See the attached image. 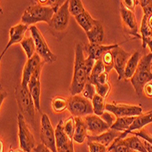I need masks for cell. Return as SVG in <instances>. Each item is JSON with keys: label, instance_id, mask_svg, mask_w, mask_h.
<instances>
[{"label": "cell", "instance_id": "obj_1", "mask_svg": "<svg viewBox=\"0 0 152 152\" xmlns=\"http://www.w3.org/2000/svg\"><path fill=\"white\" fill-rule=\"evenodd\" d=\"M85 57L84 48L81 44L76 46L75 50V63H74V73L71 82L70 92L72 96L79 95L82 93L86 84L88 83V76L85 67Z\"/></svg>", "mask_w": 152, "mask_h": 152}, {"label": "cell", "instance_id": "obj_2", "mask_svg": "<svg viewBox=\"0 0 152 152\" xmlns=\"http://www.w3.org/2000/svg\"><path fill=\"white\" fill-rule=\"evenodd\" d=\"M55 13L56 11L53 7L44 6L38 3V1H34L23 13L21 23L26 26H35L38 22H47L49 24Z\"/></svg>", "mask_w": 152, "mask_h": 152}, {"label": "cell", "instance_id": "obj_3", "mask_svg": "<svg viewBox=\"0 0 152 152\" xmlns=\"http://www.w3.org/2000/svg\"><path fill=\"white\" fill-rule=\"evenodd\" d=\"M152 54H147L141 58L140 65L134 76L130 78L131 84L137 96H141L146 84L152 81Z\"/></svg>", "mask_w": 152, "mask_h": 152}, {"label": "cell", "instance_id": "obj_4", "mask_svg": "<svg viewBox=\"0 0 152 152\" xmlns=\"http://www.w3.org/2000/svg\"><path fill=\"white\" fill-rule=\"evenodd\" d=\"M16 99L20 110V113L26 118H27L32 125H34V120H35V102L32 98V96L28 90V88L23 87L21 84L17 86L16 88Z\"/></svg>", "mask_w": 152, "mask_h": 152}, {"label": "cell", "instance_id": "obj_5", "mask_svg": "<svg viewBox=\"0 0 152 152\" xmlns=\"http://www.w3.org/2000/svg\"><path fill=\"white\" fill-rule=\"evenodd\" d=\"M29 30L31 33V37L35 41L37 54L39 55V57L42 58L43 62L48 64H52L56 62L58 59L57 56L48 48L44 37L42 36L39 29L36 26H31L29 27Z\"/></svg>", "mask_w": 152, "mask_h": 152}, {"label": "cell", "instance_id": "obj_6", "mask_svg": "<svg viewBox=\"0 0 152 152\" xmlns=\"http://www.w3.org/2000/svg\"><path fill=\"white\" fill-rule=\"evenodd\" d=\"M67 108L74 118H85L94 113L92 102L79 95L70 96Z\"/></svg>", "mask_w": 152, "mask_h": 152}, {"label": "cell", "instance_id": "obj_7", "mask_svg": "<svg viewBox=\"0 0 152 152\" xmlns=\"http://www.w3.org/2000/svg\"><path fill=\"white\" fill-rule=\"evenodd\" d=\"M18 139L19 148L24 152H31L35 147V137L28 128L25 117L18 113Z\"/></svg>", "mask_w": 152, "mask_h": 152}, {"label": "cell", "instance_id": "obj_8", "mask_svg": "<svg viewBox=\"0 0 152 152\" xmlns=\"http://www.w3.org/2000/svg\"><path fill=\"white\" fill-rule=\"evenodd\" d=\"M40 139L47 148L52 152H58L56 143V134L55 129L51 124L48 114H43L41 118V129H40Z\"/></svg>", "mask_w": 152, "mask_h": 152}, {"label": "cell", "instance_id": "obj_9", "mask_svg": "<svg viewBox=\"0 0 152 152\" xmlns=\"http://www.w3.org/2000/svg\"><path fill=\"white\" fill-rule=\"evenodd\" d=\"M120 17L123 24V28L126 34L133 37L141 38V36L139 33V25H137L135 13L127 9L122 4H120Z\"/></svg>", "mask_w": 152, "mask_h": 152}, {"label": "cell", "instance_id": "obj_10", "mask_svg": "<svg viewBox=\"0 0 152 152\" xmlns=\"http://www.w3.org/2000/svg\"><path fill=\"white\" fill-rule=\"evenodd\" d=\"M68 5H69V1H65L62 7L55 13L54 17L52 18L51 21L48 24L49 27L52 30L61 32L64 31L67 27L70 18V12L69 9H68Z\"/></svg>", "mask_w": 152, "mask_h": 152}, {"label": "cell", "instance_id": "obj_11", "mask_svg": "<svg viewBox=\"0 0 152 152\" xmlns=\"http://www.w3.org/2000/svg\"><path fill=\"white\" fill-rule=\"evenodd\" d=\"M106 110L114 114L117 118L137 117L140 116L143 111L140 106H133L126 104H107Z\"/></svg>", "mask_w": 152, "mask_h": 152}, {"label": "cell", "instance_id": "obj_12", "mask_svg": "<svg viewBox=\"0 0 152 152\" xmlns=\"http://www.w3.org/2000/svg\"><path fill=\"white\" fill-rule=\"evenodd\" d=\"M111 53L113 55V58H114V69L117 71L118 75V80L125 79L126 66L132 54L121 48L119 45L114 49H112Z\"/></svg>", "mask_w": 152, "mask_h": 152}, {"label": "cell", "instance_id": "obj_13", "mask_svg": "<svg viewBox=\"0 0 152 152\" xmlns=\"http://www.w3.org/2000/svg\"><path fill=\"white\" fill-rule=\"evenodd\" d=\"M44 63V62H43ZM43 63L41 64L33 74L29 83H28V90L32 96V98L35 102L36 108L38 112L41 111L40 107V96H41V83H40V76H41V70H42Z\"/></svg>", "mask_w": 152, "mask_h": 152}, {"label": "cell", "instance_id": "obj_14", "mask_svg": "<svg viewBox=\"0 0 152 152\" xmlns=\"http://www.w3.org/2000/svg\"><path fill=\"white\" fill-rule=\"evenodd\" d=\"M85 123L87 125L88 132L89 136H99L110 129L109 126L99 117L96 115H88L84 118Z\"/></svg>", "mask_w": 152, "mask_h": 152}, {"label": "cell", "instance_id": "obj_15", "mask_svg": "<svg viewBox=\"0 0 152 152\" xmlns=\"http://www.w3.org/2000/svg\"><path fill=\"white\" fill-rule=\"evenodd\" d=\"M42 63H43L42 58H41L39 57V55H37V54H36L32 58L27 60V62L26 63V65L24 66V69H23L22 81H21V85L23 87L27 88L33 74L37 70V68Z\"/></svg>", "mask_w": 152, "mask_h": 152}, {"label": "cell", "instance_id": "obj_16", "mask_svg": "<svg viewBox=\"0 0 152 152\" xmlns=\"http://www.w3.org/2000/svg\"><path fill=\"white\" fill-rule=\"evenodd\" d=\"M28 28V26L26 25H24L22 23L17 25V26H12L10 30H9V36H10V38H9V41L7 45L6 46L5 49L2 51L1 53V56H0V58H2L4 57V55L6 54L7 50L13 45V44H17V43H21L23 39L25 38V34Z\"/></svg>", "mask_w": 152, "mask_h": 152}, {"label": "cell", "instance_id": "obj_17", "mask_svg": "<svg viewBox=\"0 0 152 152\" xmlns=\"http://www.w3.org/2000/svg\"><path fill=\"white\" fill-rule=\"evenodd\" d=\"M149 123H152V110L149 111L148 113L141 114L140 116L136 117L135 120L131 124L130 128L124 133H121L118 137H120V139H126V136L128 134L135 132V131L141 130L145 126H147Z\"/></svg>", "mask_w": 152, "mask_h": 152}, {"label": "cell", "instance_id": "obj_18", "mask_svg": "<svg viewBox=\"0 0 152 152\" xmlns=\"http://www.w3.org/2000/svg\"><path fill=\"white\" fill-rule=\"evenodd\" d=\"M118 45H94V44H88L86 46L85 49L88 53V57L92 58L96 61L100 60L104 54L107 51H110L117 48Z\"/></svg>", "mask_w": 152, "mask_h": 152}, {"label": "cell", "instance_id": "obj_19", "mask_svg": "<svg viewBox=\"0 0 152 152\" xmlns=\"http://www.w3.org/2000/svg\"><path fill=\"white\" fill-rule=\"evenodd\" d=\"M121 133L118 132L114 129H110L109 130L99 135V136H88V141H94V142H99L106 147H109L117 137H119Z\"/></svg>", "mask_w": 152, "mask_h": 152}, {"label": "cell", "instance_id": "obj_20", "mask_svg": "<svg viewBox=\"0 0 152 152\" xmlns=\"http://www.w3.org/2000/svg\"><path fill=\"white\" fill-rule=\"evenodd\" d=\"M55 134H56V143L57 148L61 149L68 147L69 145L73 144V140H71L68 137L64 130V120H61L58 123V125L55 129Z\"/></svg>", "mask_w": 152, "mask_h": 152}, {"label": "cell", "instance_id": "obj_21", "mask_svg": "<svg viewBox=\"0 0 152 152\" xmlns=\"http://www.w3.org/2000/svg\"><path fill=\"white\" fill-rule=\"evenodd\" d=\"M86 34L88 38L89 44L101 45V43L104 41V37H105L104 27H103L101 22L96 20V23L92 27V29Z\"/></svg>", "mask_w": 152, "mask_h": 152}, {"label": "cell", "instance_id": "obj_22", "mask_svg": "<svg viewBox=\"0 0 152 152\" xmlns=\"http://www.w3.org/2000/svg\"><path fill=\"white\" fill-rule=\"evenodd\" d=\"M76 121V127L73 140L78 144H82L85 141L86 137H88V129L85 123L84 118H75Z\"/></svg>", "mask_w": 152, "mask_h": 152}, {"label": "cell", "instance_id": "obj_23", "mask_svg": "<svg viewBox=\"0 0 152 152\" xmlns=\"http://www.w3.org/2000/svg\"><path fill=\"white\" fill-rule=\"evenodd\" d=\"M140 60H141V57H140V51H136L131 55V57L126 66L125 79H130L134 76V74L136 73L137 69V66L140 65Z\"/></svg>", "mask_w": 152, "mask_h": 152}, {"label": "cell", "instance_id": "obj_24", "mask_svg": "<svg viewBox=\"0 0 152 152\" xmlns=\"http://www.w3.org/2000/svg\"><path fill=\"white\" fill-rule=\"evenodd\" d=\"M75 18H76V21L77 22V24L82 27L83 29H84V31L86 33L90 31L92 29V27L96 23V20L94 19L90 16V14L87 10L84 13H82L81 15L76 17Z\"/></svg>", "mask_w": 152, "mask_h": 152}, {"label": "cell", "instance_id": "obj_25", "mask_svg": "<svg viewBox=\"0 0 152 152\" xmlns=\"http://www.w3.org/2000/svg\"><path fill=\"white\" fill-rule=\"evenodd\" d=\"M136 117H124V118H118L116 122L114 123V125L110 128L111 129H114L118 132L120 133H124L125 131H127L131 124L133 123V121L135 120Z\"/></svg>", "mask_w": 152, "mask_h": 152}, {"label": "cell", "instance_id": "obj_26", "mask_svg": "<svg viewBox=\"0 0 152 152\" xmlns=\"http://www.w3.org/2000/svg\"><path fill=\"white\" fill-rule=\"evenodd\" d=\"M108 152H131L132 150L129 148V145L126 139H117L110 144V146L107 148Z\"/></svg>", "mask_w": 152, "mask_h": 152}, {"label": "cell", "instance_id": "obj_27", "mask_svg": "<svg viewBox=\"0 0 152 152\" xmlns=\"http://www.w3.org/2000/svg\"><path fill=\"white\" fill-rule=\"evenodd\" d=\"M22 48L24 49L26 57H27V59H30L32 58L37 53L36 51V45H35V41L33 39L32 37H25L23 39V41L20 43Z\"/></svg>", "mask_w": 152, "mask_h": 152}, {"label": "cell", "instance_id": "obj_28", "mask_svg": "<svg viewBox=\"0 0 152 152\" xmlns=\"http://www.w3.org/2000/svg\"><path fill=\"white\" fill-rule=\"evenodd\" d=\"M126 140L129 145V148L131 150L137 151V152H148L147 148L144 144V140L141 137L137 136H132L129 137H126Z\"/></svg>", "mask_w": 152, "mask_h": 152}, {"label": "cell", "instance_id": "obj_29", "mask_svg": "<svg viewBox=\"0 0 152 152\" xmlns=\"http://www.w3.org/2000/svg\"><path fill=\"white\" fill-rule=\"evenodd\" d=\"M106 99L102 98L101 96H99V94H96L95 96L92 99V106H93V110H94V114L96 116H101L106 110Z\"/></svg>", "mask_w": 152, "mask_h": 152}, {"label": "cell", "instance_id": "obj_30", "mask_svg": "<svg viewBox=\"0 0 152 152\" xmlns=\"http://www.w3.org/2000/svg\"><path fill=\"white\" fill-rule=\"evenodd\" d=\"M51 106L54 112L61 113L68 107V100L63 96H55L51 101Z\"/></svg>", "mask_w": 152, "mask_h": 152}, {"label": "cell", "instance_id": "obj_31", "mask_svg": "<svg viewBox=\"0 0 152 152\" xmlns=\"http://www.w3.org/2000/svg\"><path fill=\"white\" fill-rule=\"evenodd\" d=\"M68 9H69L70 15L74 16L75 18L86 11L84 5L80 0H70L69 5H68Z\"/></svg>", "mask_w": 152, "mask_h": 152}, {"label": "cell", "instance_id": "obj_32", "mask_svg": "<svg viewBox=\"0 0 152 152\" xmlns=\"http://www.w3.org/2000/svg\"><path fill=\"white\" fill-rule=\"evenodd\" d=\"M105 71H107V70H106V67H105V66H104L102 60L100 59V60L96 61L95 66H94V67H93V70H92V72H91V75H90L89 79H88V82H90L91 84H94V82H95V80L96 79V77H98L101 73H103V72H105Z\"/></svg>", "mask_w": 152, "mask_h": 152}, {"label": "cell", "instance_id": "obj_33", "mask_svg": "<svg viewBox=\"0 0 152 152\" xmlns=\"http://www.w3.org/2000/svg\"><path fill=\"white\" fill-rule=\"evenodd\" d=\"M75 127H76L75 118L70 117V118H68L66 120L64 121V130H65V133L68 137H69L71 140H73V137H74Z\"/></svg>", "mask_w": 152, "mask_h": 152}, {"label": "cell", "instance_id": "obj_34", "mask_svg": "<svg viewBox=\"0 0 152 152\" xmlns=\"http://www.w3.org/2000/svg\"><path fill=\"white\" fill-rule=\"evenodd\" d=\"M101 60H102V62L106 67V70L107 73L114 68V58H113V55L111 53V50L105 53L104 56L101 58Z\"/></svg>", "mask_w": 152, "mask_h": 152}, {"label": "cell", "instance_id": "obj_35", "mask_svg": "<svg viewBox=\"0 0 152 152\" xmlns=\"http://www.w3.org/2000/svg\"><path fill=\"white\" fill-rule=\"evenodd\" d=\"M96 94V87L93 84H91L90 82H88L85 86V88H84V89H83V91H82V96H84L85 99L92 101V99H93V98L95 96Z\"/></svg>", "mask_w": 152, "mask_h": 152}, {"label": "cell", "instance_id": "obj_36", "mask_svg": "<svg viewBox=\"0 0 152 152\" xmlns=\"http://www.w3.org/2000/svg\"><path fill=\"white\" fill-rule=\"evenodd\" d=\"M88 146L89 148L90 152H108L107 148L99 142L88 141Z\"/></svg>", "mask_w": 152, "mask_h": 152}, {"label": "cell", "instance_id": "obj_37", "mask_svg": "<svg viewBox=\"0 0 152 152\" xmlns=\"http://www.w3.org/2000/svg\"><path fill=\"white\" fill-rule=\"evenodd\" d=\"M95 87H96V94H99L104 99L107 98V96L108 95L110 89H111V86H110L109 83H107V84H106V85H98V86H95Z\"/></svg>", "mask_w": 152, "mask_h": 152}, {"label": "cell", "instance_id": "obj_38", "mask_svg": "<svg viewBox=\"0 0 152 152\" xmlns=\"http://www.w3.org/2000/svg\"><path fill=\"white\" fill-rule=\"evenodd\" d=\"M100 118L107 124V125L109 126V128H111L114 125V123L116 122V120L118 118L114 114H112L111 112H108V111H105L100 116Z\"/></svg>", "mask_w": 152, "mask_h": 152}, {"label": "cell", "instance_id": "obj_39", "mask_svg": "<svg viewBox=\"0 0 152 152\" xmlns=\"http://www.w3.org/2000/svg\"><path fill=\"white\" fill-rule=\"evenodd\" d=\"M95 63H96V60L93 59L90 57H88L85 59V67H86V72H87V76H88V81L89 77L91 75V72L93 70V67L95 66Z\"/></svg>", "mask_w": 152, "mask_h": 152}, {"label": "cell", "instance_id": "obj_40", "mask_svg": "<svg viewBox=\"0 0 152 152\" xmlns=\"http://www.w3.org/2000/svg\"><path fill=\"white\" fill-rule=\"evenodd\" d=\"M108 82V75H107V72L105 71L103 73H101L98 77H96V79L95 80L94 82V86H98V85H106L107 84Z\"/></svg>", "mask_w": 152, "mask_h": 152}, {"label": "cell", "instance_id": "obj_41", "mask_svg": "<svg viewBox=\"0 0 152 152\" xmlns=\"http://www.w3.org/2000/svg\"><path fill=\"white\" fill-rule=\"evenodd\" d=\"M132 134H134L135 136H137V137H141L142 140L149 142L151 145H152V136L148 133L147 131H145L144 129H141V130H139V131H135V132H132Z\"/></svg>", "mask_w": 152, "mask_h": 152}, {"label": "cell", "instance_id": "obj_42", "mask_svg": "<svg viewBox=\"0 0 152 152\" xmlns=\"http://www.w3.org/2000/svg\"><path fill=\"white\" fill-rule=\"evenodd\" d=\"M120 4H122L127 9L134 12L136 5H140V1H136V0H123V1H120Z\"/></svg>", "mask_w": 152, "mask_h": 152}, {"label": "cell", "instance_id": "obj_43", "mask_svg": "<svg viewBox=\"0 0 152 152\" xmlns=\"http://www.w3.org/2000/svg\"><path fill=\"white\" fill-rule=\"evenodd\" d=\"M143 93L148 98H152V82H148L143 88Z\"/></svg>", "mask_w": 152, "mask_h": 152}, {"label": "cell", "instance_id": "obj_44", "mask_svg": "<svg viewBox=\"0 0 152 152\" xmlns=\"http://www.w3.org/2000/svg\"><path fill=\"white\" fill-rule=\"evenodd\" d=\"M35 152H52L48 148H47L44 144H38L35 148H34Z\"/></svg>", "mask_w": 152, "mask_h": 152}, {"label": "cell", "instance_id": "obj_45", "mask_svg": "<svg viewBox=\"0 0 152 152\" xmlns=\"http://www.w3.org/2000/svg\"><path fill=\"white\" fill-rule=\"evenodd\" d=\"M58 152H75L74 151V145L71 144V145H69V146L65 148L58 149Z\"/></svg>", "mask_w": 152, "mask_h": 152}, {"label": "cell", "instance_id": "obj_46", "mask_svg": "<svg viewBox=\"0 0 152 152\" xmlns=\"http://www.w3.org/2000/svg\"><path fill=\"white\" fill-rule=\"evenodd\" d=\"M143 18L147 20V23H148V26L152 30V14H151V15H143Z\"/></svg>", "mask_w": 152, "mask_h": 152}, {"label": "cell", "instance_id": "obj_47", "mask_svg": "<svg viewBox=\"0 0 152 152\" xmlns=\"http://www.w3.org/2000/svg\"><path fill=\"white\" fill-rule=\"evenodd\" d=\"M0 96H1V98H0V103L2 104L4 99L7 98V92L4 89H2V88H1V94H0Z\"/></svg>", "mask_w": 152, "mask_h": 152}, {"label": "cell", "instance_id": "obj_48", "mask_svg": "<svg viewBox=\"0 0 152 152\" xmlns=\"http://www.w3.org/2000/svg\"><path fill=\"white\" fill-rule=\"evenodd\" d=\"M147 46L148 47V48H149V50H150V53L152 54V38H150V39L148 41Z\"/></svg>", "mask_w": 152, "mask_h": 152}, {"label": "cell", "instance_id": "obj_49", "mask_svg": "<svg viewBox=\"0 0 152 152\" xmlns=\"http://www.w3.org/2000/svg\"><path fill=\"white\" fill-rule=\"evenodd\" d=\"M9 152H24V151L20 148H18V149H10Z\"/></svg>", "mask_w": 152, "mask_h": 152}, {"label": "cell", "instance_id": "obj_50", "mask_svg": "<svg viewBox=\"0 0 152 152\" xmlns=\"http://www.w3.org/2000/svg\"><path fill=\"white\" fill-rule=\"evenodd\" d=\"M0 143H1V152H3V141H2V140H1V142H0Z\"/></svg>", "mask_w": 152, "mask_h": 152}, {"label": "cell", "instance_id": "obj_51", "mask_svg": "<svg viewBox=\"0 0 152 152\" xmlns=\"http://www.w3.org/2000/svg\"><path fill=\"white\" fill-rule=\"evenodd\" d=\"M131 152H137V151H134V150H132Z\"/></svg>", "mask_w": 152, "mask_h": 152}, {"label": "cell", "instance_id": "obj_52", "mask_svg": "<svg viewBox=\"0 0 152 152\" xmlns=\"http://www.w3.org/2000/svg\"><path fill=\"white\" fill-rule=\"evenodd\" d=\"M151 69H152V68H151Z\"/></svg>", "mask_w": 152, "mask_h": 152}]
</instances>
